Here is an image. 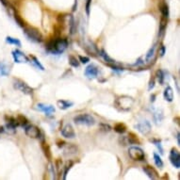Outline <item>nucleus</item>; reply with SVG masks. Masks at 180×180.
Masks as SVG:
<instances>
[{
	"instance_id": "f257e3e1",
	"label": "nucleus",
	"mask_w": 180,
	"mask_h": 180,
	"mask_svg": "<svg viewBox=\"0 0 180 180\" xmlns=\"http://www.w3.org/2000/svg\"><path fill=\"white\" fill-rule=\"evenodd\" d=\"M134 99L127 96V95H122L116 98L114 102V106L119 111H128L132 109L134 105Z\"/></svg>"
},
{
	"instance_id": "f03ea898",
	"label": "nucleus",
	"mask_w": 180,
	"mask_h": 180,
	"mask_svg": "<svg viewBox=\"0 0 180 180\" xmlns=\"http://www.w3.org/2000/svg\"><path fill=\"white\" fill-rule=\"evenodd\" d=\"M24 33L29 40L36 42V43H41L43 41V35L40 32L39 29H37L36 27L33 26H25Z\"/></svg>"
},
{
	"instance_id": "7ed1b4c3",
	"label": "nucleus",
	"mask_w": 180,
	"mask_h": 180,
	"mask_svg": "<svg viewBox=\"0 0 180 180\" xmlns=\"http://www.w3.org/2000/svg\"><path fill=\"white\" fill-rule=\"evenodd\" d=\"M74 122L77 125L87 126H92L95 124V120L90 114H80L75 116L74 118Z\"/></svg>"
},
{
	"instance_id": "20e7f679",
	"label": "nucleus",
	"mask_w": 180,
	"mask_h": 180,
	"mask_svg": "<svg viewBox=\"0 0 180 180\" xmlns=\"http://www.w3.org/2000/svg\"><path fill=\"white\" fill-rule=\"evenodd\" d=\"M128 155L129 157L136 161H143L145 158V155L144 150L138 146H132L128 149Z\"/></svg>"
},
{
	"instance_id": "39448f33",
	"label": "nucleus",
	"mask_w": 180,
	"mask_h": 180,
	"mask_svg": "<svg viewBox=\"0 0 180 180\" xmlns=\"http://www.w3.org/2000/svg\"><path fill=\"white\" fill-rule=\"evenodd\" d=\"M68 46V42L65 39H56L53 40V53L60 54L65 51V49Z\"/></svg>"
},
{
	"instance_id": "423d86ee",
	"label": "nucleus",
	"mask_w": 180,
	"mask_h": 180,
	"mask_svg": "<svg viewBox=\"0 0 180 180\" xmlns=\"http://www.w3.org/2000/svg\"><path fill=\"white\" fill-rule=\"evenodd\" d=\"M13 86L16 90H19L23 93L28 94V95H29V94H32V92H33V89L28 86L26 82H24L21 79H14L13 80Z\"/></svg>"
},
{
	"instance_id": "0eeeda50",
	"label": "nucleus",
	"mask_w": 180,
	"mask_h": 180,
	"mask_svg": "<svg viewBox=\"0 0 180 180\" xmlns=\"http://www.w3.org/2000/svg\"><path fill=\"white\" fill-rule=\"evenodd\" d=\"M25 132H26V135L27 137L33 138V139H39L43 136L41 130L36 126H33V125L26 126L25 128Z\"/></svg>"
},
{
	"instance_id": "6e6552de",
	"label": "nucleus",
	"mask_w": 180,
	"mask_h": 180,
	"mask_svg": "<svg viewBox=\"0 0 180 180\" xmlns=\"http://www.w3.org/2000/svg\"><path fill=\"white\" fill-rule=\"evenodd\" d=\"M170 161H171V163L175 168L177 169L180 168V155L175 148H173L171 150V153H170Z\"/></svg>"
},
{
	"instance_id": "1a4fd4ad",
	"label": "nucleus",
	"mask_w": 180,
	"mask_h": 180,
	"mask_svg": "<svg viewBox=\"0 0 180 180\" xmlns=\"http://www.w3.org/2000/svg\"><path fill=\"white\" fill-rule=\"evenodd\" d=\"M135 127L144 135H147L151 132V125L148 121H143V122L139 123L138 125L135 126Z\"/></svg>"
},
{
	"instance_id": "9d476101",
	"label": "nucleus",
	"mask_w": 180,
	"mask_h": 180,
	"mask_svg": "<svg viewBox=\"0 0 180 180\" xmlns=\"http://www.w3.org/2000/svg\"><path fill=\"white\" fill-rule=\"evenodd\" d=\"M61 135L66 139H74L75 137V132L74 130V127L70 124L65 125L61 129Z\"/></svg>"
},
{
	"instance_id": "9b49d317",
	"label": "nucleus",
	"mask_w": 180,
	"mask_h": 180,
	"mask_svg": "<svg viewBox=\"0 0 180 180\" xmlns=\"http://www.w3.org/2000/svg\"><path fill=\"white\" fill-rule=\"evenodd\" d=\"M12 57L15 62L17 63H26L28 62V58L20 50H13Z\"/></svg>"
},
{
	"instance_id": "f8f14e48",
	"label": "nucleus",
	"mask_w": 180,
	"mask_h": 180,
	"mask_svg": "<svg viewBox=\"0 0 180 180\" xmlns=\"http://www.w3.org/2000/svg\"><path fill=\"white\" fill-rule=\"evenodd\" d=\"M78 153V147L74 144H66L63 146V156L71 157Z\"/></svg>"
},
{
	"instance_id": "ddd939ff",
	"label": "nucleus",
	"mask_w": 180,
	"mask_h": 180,
	"mask_svg": "<svg viewBox=\"0 0 180 180\" xmlns=\"http://www.w3.org/2000/svg\"><path fill=\"white\" fill-rule=\"evenodd\" d=\"M85 74L87 75L88 78H96L97 74H98V69L95 65H89L88 67L85 70Z\"/></svg>"
},
{
	"instance_id": "4468645a",
	"label": "nucleus",
	"mask_w": 180,
	"mask_h": 180,
	"mask_svg": "<svg viewBox=\"0 0 180 180\" xmlns=\"http://www.w3.org/2000/svg\"><path fill=\"white\" fill-rule=\"evenodd\" d=\"M37 109L41 110V111H43L46 115H51L53 112H55V108L51 105H45V104H38L37 105Z\"/></svg>"
},
{
	"instance_id": "2eb2a0df",
	"label": "nucleus",
	"mask_w": 180,
	"mask_h": 180,
	"mask_svg": "<svg viewBox=\"0 0 180 180\" xmlns=\"http://www.w3.org/2000/svg\"><path fill=\"white\" fill-rule=\"evenodd\" d=\"M144 172L147 175V176L151 179H158V172L156 171V170L151 167V166H144L143 168Z\"/></svg>"
},
{
	"instance_id": "dca6fc26",
	"label": "nucleus",
	"mask_w": 180,
	"mask_h": 180,
	"mask_svg": "<svg viewBox=\"0 0 180 180\" xmlns=\"http://www.w3.org/2000/svg\"><path fill=\"white\" fill-rule=\"evenodd\" d=\"M163 96H164V99L168 102H172L174 100V91L170 86H167L166 89L164 90Z\"/></svg>"
},
{
	"instance_id": "f3484780",
	"label": "nucleus",
	"mask_w": 180,
	"mask_h": 180,
	"mask_svg": "<svg viewBox=\"0 0 180 180\" xmlns=\"http://www.w3.org/2000/svg\"><path fill=\"white\" fill-rule=\"evenodd\" d=\"M57 104H58V106L61 109H67L71 108V106H73V103L68 102L66 100H59Z\"/></svg>"
},
{
	"instance_id": "a211bd4d",
	"label": "nucleus",
	"mask_w": 180,
	"mask_h": 180,
	"mask_svg": "<svg viewBox=\"0 0 180 180\" xmlns=\"http://www.w3.org/2000/svg\"><path fill=\"white\" fill-rule=\"evenodd\" d=\"M9 74V68L4 62H0V75L1 77H6Z\"/></svg>"
},
{
	"instance_id": "6ab92c4d",
	"label": "nucleus",
	"mask_w": 180,
	"mask_h": 180,
	"mask_svg": "<svg viewBox=\"0 0 180 180\" xmlns=\"http://www.w3.org/2000/svg\"><path fill=\"white\" fill-rule=\"evenodd\" d=\"M166 26H167V19L162 17V20L160 22V26H159V36L160 37L163 36L165 29H166Z\"/></svg>"
},
{
	"instance_id": "aec40b11",
	"label": "nucleus",
	"mask_w": 180,
	"mask_h": 180,
	"mask_svg": "<svg viewBox=\"0 0 180 180\" xmlns=\"http://www.w3.org/2000/svg\"><path fill=\"white\" fill-rule=\"evenodd\" d=\"M42 148L43 150V152H44V155L46 156V158L50 159L51 158V153H50V148H49V145L45 144L44 141H43V145H42Z\"/></svg>"
},
{
	"instance_id": "412c9836",
	"label": "nucleus",
	"mask_w": 180,
	"mask_h": 180,
	"mask_svg": "<svg viewBox=\"0 0 180 180\" xmlns=\"http://www.w3.org/2000/svg\"><path fill=\"white\" fill-rule=\"evenodd\" d=\"M154 160H155V164L157 165V167H158L159 169L163 168V161L161 158H160L158 154L154 153Z\"/></svg>"
},
{
	"instance_id": "4be33fe9",
	"label": "nucleus",
	"mask_w": 180,
	"mask_h": 180,
	"mask_svg": "<svg viewBox=\"0 0 180 180\" xmlns=\"http://www.w3.org/2000/svg\"><path fill=\"white\" fill-rule=\"evenodd\" d=\"M100 53H101L100 55L102 56V58L104 59V61H105L106 62H108V63H114V62H115V61L113 60V59H111L110 57H109L105 51H104V50H101Z\"/></svg>"
},
{
	"instance_id": "5701e85b",
	"label": "nucleus",
	"mask_w": 180,
	"mask_h": 180,
	"mask_svg": "<svg viewBox=\"0 0 180 180\" xmlns=\"http://www.w3.org/2000/svg\"><path fill=\"white\" fill-rule=\"evenodd\" d=\"M114 130L117 132V133H125L126 130V127L124 124H122V123H120V124H117L115 126H114Z\"/></svg>"
},
{
	"instance_id": "b1692460",
	"label": "nucleus",
	"mask_w": 180,
	"mask_h": 180,
	"mask_svg": "<svg viewBox=\"0 0 180 180\" xmlns=\"http://www.w3.org/2000/svg\"><path fill=\"white\" fill-rule=\"evenodd\" d=\"M160 11H161L162 17L168 19V17H169V8H168L167 4H162L161 7H160Z\"/></svg>"
},
{
	"instance_id": "393cba45",
	"label": "nucleus",
	"mask_w": 180,
	"mask_h": 180,
	"mask_svg": "<svg viewBox=\"0 0 180 180\" xmlns=\"http://www.w3.org/2000/svg\"><path fill=\"white\" fill-rule=\"evenodd\" d=\"M16 121L18 123V126H26V124H27V119L25 116H23V115H19L16 118Z\"/></svg>"
},
{
	"instance_id": "a878e982",
	"label": "nucleus",
	"mask_w": 180,
	"mask_h": 180,
	"mask_svg": "<svg viewBox=\"0 0 180 180\" xmlns=\"http://www.w3.org/2000/svg\"><path fill=\"white\" fill-rule=\"evenodd\" d=\"M6 41H7V43H11V44H14V45H17V46H21V42L19 41L18 39H15V38L7 37L6 38Z\"/></svg>"
},
{
	"instance_id": "bb28decb",
	"label": "nucleus",
	"mask_w": 180,
	"mask_h": 180,
	"mask_svg": "<svg viewBox=\"0 0 180 180\" xmlns=\"http://www.w3.org/2000/svg\"><path fill=\"white\" fill-rule=\"evenodd\" d=\"M155 50H156V46H153L152 48H151L147 55H146V61L149 62L150 61H152V59L154 58V56H155Z\"/></svg>"
},
{
	"instance_id": "cd10ccee",
	"label": "nucleus",
	"mask_w": 180,
	"mask_h": 180,
	"mask_svg": "<svg viewBox=\"0 0 180 180\" xmlns=\"http://www.w3.org/2000/svg\"><path fill=\"white\" fill-rule=\"evenodd\" d=\"M69 63L73 67H78L79 66V61L74 56H69Z\"/></svg>"
},
{
	"instance_id": "c85d7f7f",
	"label": "nucleus",
	"mask_w": 180,
	"mask_h": 180,
	"mask_svg": "<svg viewBox=\"0 0 180 180\" xmlns=\"http://www.w3.org/2000/svg\"><path fill=\"white\" fill-rule=\"evenodd\" d=\"M156 77L159 82V84H163V81H164V74H163V72L161 70H158L157 73H156Z\"/></svg>"
},
{
	"instance_id": "c756f323",
	"label": "nucleus",
	"mask_w": 180,
	"mask_h": 180,
	"mask_svg": "<svg viewBox=\"0 0 180 180\" xmlns=\"http://www.w3.org/2000/svg\"><path fill=\"white\" fill-rule=\"evenodd\" d=\"M73 166V161H68L67 163H66V165H65V167H64V173H63V179H65L66 178V175H67V173H68V171L71 169V167Z\"/></svg>"
},
{
	"instance_id": "7c9ffc66",
	"label": "nucleus",
	"mask_w": 180,
	"mask_h": 180,
	"mask_svg": "<svg viewBox=\"0 0 180 180\" xmlns=\"http://www.w3.org/2000/svg\"><path fill=\"white\" fill-rule=\"evenodd\" d=\"M14 19H15L16 23H17L19 26H22V27H25V26H26V24H25V22L22 20L21 17L19 16L18 14H16V13L14 14Z\"/></svg>"
},
{
	"instance_id": "2f4dec72",
	"label": "nucleus",
	"mask_w": 180,
	"mask_h": 180,
	"mask_svg": "<svg viewBox=\"0 0 180 180\" xmlns=\"http://www.w3.org/2000/svg\"><path fill=\"white\" fill-rule=\"evenodd\" d=\"M31 59H32V61H33L32 62H33V63H34V64H35V65L37 66L38 68H39V69H41V70H44L43 66V65L41 64V62H40L39 61L37 60V58H35V57H31Z\"/></svg>"
},
{
	"instance_id": "473e14b6",
	"label": "nucleus",
	"mask_w": 180,
	"mask_h": 180,
	"mask_svg": "<svg viewBox=\"0 0 180 180\" xmlns=\"http://www.w3.org/2000/svg\"><path fill=\"white\" fill-rule=\"evenodd\" d=\"M79 61H81V63L85 64V63H88L90 61V59L87 58V57H82V56H79Z\"/></svg>"
},
{
	"instance_id": "72a5a7b5",
	"label": "nucleus",
	"mask_w": 180,
	"mask_h": 180,
	"mask_svg": "<svg viewBox=\"0 0 180 180\" xmlns=\"http://www.w3.org/2000/svg\"><path fill=\"white\" fill-rule=\"evenodd\" d=\"M100 127H101V129H103L104 131H110V130H111V127H110L109 125H105V124H101V125H100Z\"/></svg>"
},
{
	"instance_id": "f704fd0d",
	"label": "nucleus",
	"mask_w": 180,
	"mask_h": 180,
	"mask_svg": "<svg viewBox=\"0 0 180 180\" xmlns=\"http://www.w3.org/2000/svg\"><path fill=\"white\" fill-rule=\"evenodd\" d=\"M154 87H155V78H153L152 79L150 80V82H149V87H148V90H149V91H151V90H152Z\"/></svg>"
},
{
	"instance_id": "c9c22d12",
	"label": "nucleus",
	"mask_w": 180,
	"mask_h": 180,
	"mask_svg": "<svg viewBox=\"0 0 180 180\" xmlns=\"http://www.w3.org/2000/svg\"><path fill=\"white\" fill-rule=\"evenodd\" d=\"M159 54H160V57H163L165 54V47L163 45L159 47Z\"/></svg>"
},
{
	"instance_id": "e433bc0d",
	"label": "nucleus",
	"mask_w": 180,
	"mask_h": 180,
	"mask_svg": "<svg viewBox=\"0 0 180 180\" xmlns=\"http://www.w3.org/2000/svg\"><path fill=\"white\" fill-rule=\"evenodd\" d=\"M91 2H92V0H87V4H86V12H87V14H88V15L90 14V5H91Z\"/></svg>"
},
{
	"instance_id": "4c0bfd02",
	"label": "nucleus",
	"mask_w": 180,
	"mask_h": 180,
	"mask_svg": "<svg viewBox=\"0 0 180 180\" xmlns=\"http://www.w3.org/2000/svg\"><path fill=\"white\" fill-rule=\"evenodd\" d=\"M0 2H1L5 7H7V6H8V0H0Z\"/></svg>"
},
{
	"instance_id": "58836bf2",
	"label": "nucleus",
	"mask_w": 180,
	"mask_h": 180,
	"mask_svg": "<svg viewBox=\"0 0 180 180\" xmlns=\"http://www.w3.org/2000/svg\"><path fill=\"white\" fill-rule=\"evenodd\" d=\"M58 144H58V146H59V147H63V146H64V144H65L64 141H59Z\"/></svg>"
},
{
	"instance_id": "ea45409f",
	"label": "nucleus",
	"mask_w": 180,
	"mask_h": 180,
	"mask_svg": "<svg viewBox=\"0 0 180 180\" xmlns=\"http://www.w3.org/2000/svg\"><path fill=\"white\" fill-rule=\"evenodd\" d=\"M176 139H177V144H178V145H180V135H179V133H177Z\"/></svg>"
}]
</instances>
